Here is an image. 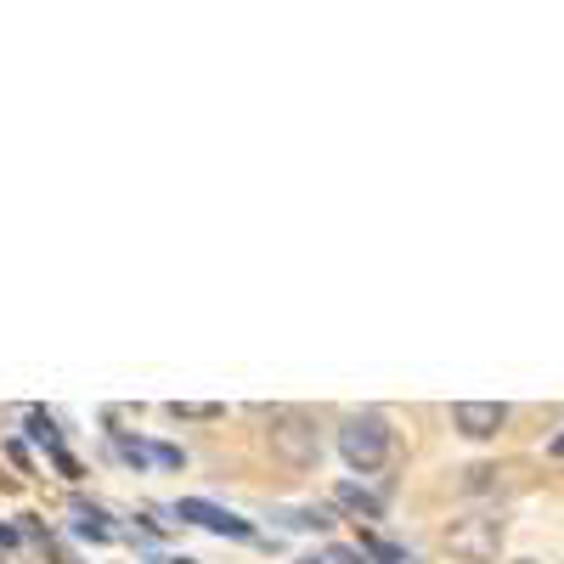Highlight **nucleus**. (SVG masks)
Listing matches in <instances>:
<instances>
[{"mask_svg": "<svg viewBox=\"0 0 564 564\" xmlns=\"http://www.w3.org/2000/svg\"><path fill=\"white\" fill-rule=\"evenodd\" d=\"M339 457L356 468V475L384 468L390 463V423H384V412H350L339 423Z\"/></svg>", "mask_w": 564, "mask_h": 564, "instance_id": "obj_1", "label": "nucleus"}, {"mask_svg": "<svg viewBox=\"0 0 564 564\" xmlns=\"http://www.w3.org/2000/svg\"><path fill=\"white\" fill-rule=\"evenodd\" d=\"M271 452H276L282 463H294V468L316 463V457H322L316 417H305V412H271Z\"/></svg>", "mask_w": 564, "mask_h": 564, "instance_id": "obj_2", "label": "nucleus"}, {"mask_svg": "<svg viewBox=\"0 0 564 564\" xmlns=\"http://www.w3.org/2000/svg\"><path fill=\"white\" fill-rule=\"evenodd\" d=\"M446 547L468 564H491L497 547H502V520H491V513H468V520H452L446 531Z\"/></svg>", "mask_w": 564, "mask_h": 564, "instance_id": "obj_3", "label": "nucleus"}, {"mask_svg": "<svg viewBox=\"0 0 564 564\" xmlns=\"http://www.w3.org/2000/svg\"><path fill=\"white\" fill-rule=\"evenodd\" d=\"M452 423H457L468 441H491L502 423H508V406L502 401H457L452 406Z\"/></svg>", "mask_w": 564, "mask_h": 564, "instance_id": "obj_4", "label": "nucleus"}, {"mask_svg": "<svg viewBox=\"0 0 564 564\" xmlns=\"http://www.w3.org/2000/svg\"><path fill=\"white\" fill-rule=\"evenodd\" d=\"M175 513H181V520H193V525H204V531H215V536H254L249 520H238V513H226L215 502H198V497H186Z\"/></svg>", "mask_w": 564, "mask_h": 564, "instance_id": "obj_5", "label": "nucleus"}, {"mask_svg": "<svg viewBox=\"0 0 564 564\" xmlns=\"http://www.w3.org/2000/svg\"><path fill=\"white\" fill-rule=\"evenodd\" d=\"M361 553H367V558H379V564H406V553L390 547V542H379V536H361Z\"/></svg>", "mask_w": 564, "mask_h": 564, "instance_id": "obj_6", "label": "nucleus"}, {"mask_svg": "<svg viewBox=\"0 0 564 564\" xmlns=\"http://www.w3.org/2000/svg\"><path fill=\"white\" fill-rule=\"evenodd\" d=\"M170 417H220L215 401H170Z\"/></svg>", "mask_w": 564, "mask_h": 564, "instance_id": "obj_7", "label": "nucleus"}, {"mask_svg": "<svg viewBox=\"0 0 564 564\" xmlns=\"http://www.w3.org/2000/svg\"><path fill=\"white\" fill-rule=\"evenodd\" d=\"M119 457H130V463H159V452L141 446V441H119Z\"/></svg>", "mask_w": 564, "mask_h": 564, "instance_id": "obj_8", "label": "nucleus"}, {"mask_svg": "<svg viewBox=\"0 0 564 564\" xmlns=\"http://www.w3.org/2000/svg\"><path fill=\"white\" fill-rule=\"evenodd\" d=\"M339 502H345V508H361V513H379V502L361 497V491H339Z\"/></svg>", "mask_w": 564, "mask_h": 564, "instance_id": "obj_9", "label": "nucleus"}, {"mask_svg": "<svg viewBox=\"0 0 564 564\" xmlns=\"http://www.w3.org/2000/svg\"><path fill=\"white\" fill-rule=\"evenodd\" d=\"M153 452H159V463H164V468H181V452H175V446H153Z\"/></svg>", "mask_w": 564, "mask_h": 564, "instance_id": "obj_10", "label": "nucleus"}, {"mask_svg": "<svg viewBox=\"0 0 564 564\" xmlns=\"http://www.w3.org/2000/svg\"><path fill=\"white\" fill-rule=\"evenodd\" d=\"M334 564H361V553H350V547H334Z\"/></svg>", "mask_w": 564, "mask_h": 564, "instance_id": "obj_11", "label": "nucleus"}, {"mask_svg": "<svg viewBox=\"0 0 564 564\" xmlns=\"http://www.w3.org/2000/svg\"><path fill=\"white\" fill-rule=\"evenodd\" d=\"M547 452H553V457H564V435H553V446H547Z\"/></svg>", "mask_w": 564, "mask_h": 564, "instance_id": "obj_12", "label": "nucleus"}, {"mask_svg": "<svg viewBox=\"0 0 564 564\" xmlns=\"http://www.w3.org/2000/svg\"><path fill=\"white\" fill-rule=\"evenodd\" d=\"M513 564H536V558H513Z\"/></svg>", "mask_w": 564, "mask_h": 564, "instance_id": "obj_13", "label": "nucleus"}, {"mask_svg": "<svg viewBox=\"0 0 564 564\" xmlns=\"http://www.w3.org/2000/svg\"><path fill=\"white\" fill-rule=\"evenodd\" d=\"M175 564H193V558H175Z\"/></svg>", "mask_w": 564, "mask_h": 564, "instance_id": "obj_14", "label": "nucleus"}]
</instances>
